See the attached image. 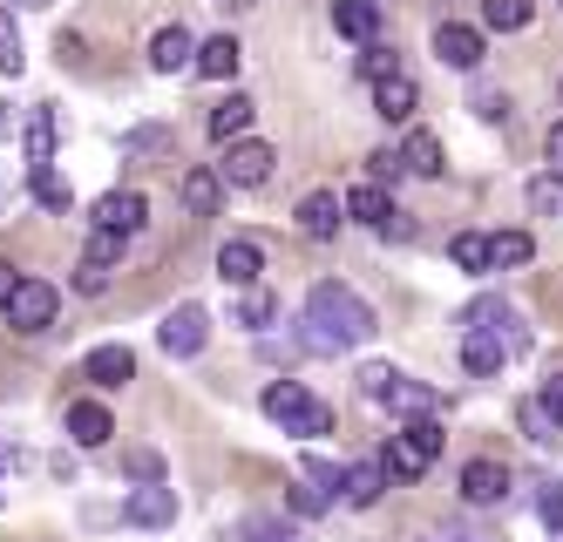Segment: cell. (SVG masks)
Listing matches in <instances>:
<instances>
[{
	"instance_id": "cell-2",
	"label": "cell",
	"mask_w": 563,
	"mask_h": 542,
	"mask_svg": "<svg viewBox=\"0 0 563 542\" xmlns=\"http://www.w3.org/2000/svg\"><path fill=\"white\" fill-rule=\"evenodd\" d=\"M265 421H278L286 434L319 441V434H333V407H327V400H312L299 380H272V387H265Z\"/></svg>"
},
{
	"instance_id": "cell-43",
	"label": "cell",
	"mask_w": 563,
	"mask_h": 542,
	"mask_svg": "<svg viewBox=\"0 0 563 542\" xmlns=\"http://www.w3.org/2000/svg\"><path fill=\"white\" fill-rule=\"evenodd\" d=\"M537 400H543V413H550V421L563 428V373H550V380H543V394H537Z\"/></svg>"
},
{
	"instance_id": "cell-45",
	"label": "cell",
	"mask_w": 563,
	"mask_h": 542,
	"mask_svg": "<svg viewBox=\"0 0 563 542\" xmlns=\"http://www.w3.org/2000/svg\"><path fill=\"white\" fill-rule=\"evenodd\" d=\"M380 237H400V244H408V237H415V218H408V211H387V224H380Z\"/></svg>"
},
{
	"instance_id": "cell-38",
	"label": "cell",
	"mask_w": 563,
	"mask_h": 542,
	"mask_svg": "<svg viewBox=\"0 0 563 542\" xmlns=\"http://www.w3.org/2000/svg\"><path fill=\"white\" fill-rule=\"evenodd\" d=\"M537 516H543V529H556V535H563V482H543V495H537Z\"/></svg>"
},
{
	"instance_id": "cell-21",
	"label": "cell",
	"mask_w": 563,
	"mask_h": 542,
	"mask_svg": "<svg viewBox=\"0 0 563 542\" xmlns=\"http://www.w3.org/2000/svg\"><path fill=\"white\" fill-rule=\"evenodd\" d=\"M449 258H455V272H468V278L496 272V258H489V237H482V231H455V237H449Z\"/></svg>"
},
{
	"instance_id": "cell-32",
	"label": "cell",
	"mask_w": 563,
	"mask_h": 542,
	"mask_svg": "<svg viewBox=\"0 0 563 542\" xmlns=\"http://www.w3.org/2000/svg\"><path fill=\"white\" fill-rule=\"evenodd\" d=\"M489 258H496V272H503V265H530L537 244H530V231H496V237H489Z\"/></svg>"
},
{
	"instance_id": "cell-50",
	"label": "cell",
	"mask_w": 563,
	"mask_h": 542,
	"mask_svg": "<svg viewBox=\"0 0 563 542\" xmlns=\"http://www.w3.org/2000/svg\"><path fill=\"white\" fill-rule=\"evenodd\" d=\"M218 8H224V14H252V8H258V0H218Z\"/></svg>"
},
{
	"instance_id": "cell-41",
	"label": "cell",
	"mask_w": 563,
	"mask_h": 542,
	"mask_svg": "<svg viewBox=\"0 0 563 542\" xmlns=\"http://www.w3.org/2000/svg\"><path fill=\"white\" fill-rule=\"evenodd\" d=\"M468 109H475L482 122H503V115H509V96H496V89H475V102H468Z\"/></svg>"
},
{
	"instance_id": "cell-26",
	"label": "cell",
	"mask_w": 563,
	"mask_h": 542,
	"mask_svg": "<svg viewBox=\"0 0 563 542\" xmlns=\"http://www.w3.org/2000/svg\"><path fill=\"white\" fill-rule=\"evenodd\" d=\"M380 468H387V482H421V475H428V462L415 454V441H408V434H394V441H387Z\"/></svg>"
},
{
	"instance_id": "cell-13",
	"label": "cell",
	"mask_w": 563,
	"mask_h": 542,
	"mask_svg": "<svg viewBox=\"0 0 563 542\" xmlns=\"http://www.w3.org/2000/svg\"><path fill=\"white\" fill-rule=\"evenodd\" d=\"M258 272H265V252L252 237H231L224 252H218V278L231 285V291H245V285H258Z\"/></svg>"
},
{
	"instance_id": "cell-4",
	"label": "cell",
	"mask_w": 563,
	"mask_h": 542,
	"mask_svg": "<svg viewBox=\"0 0 563 542\" xmlns=\"http://www.w3.org/2000/svg\"><path fill=\"white\" fill-rule=\"evenodd\" d=\"M55 285H42V278H21L14 285V299H8V325L14 332H48L55 325Z\"/></svg>"
},
{
	"instance_id": "cell-23",
	"label": "cell",
	"mask_w": 563,
	"mask_h": 542,
	"mask_svg": "<svg viewBox=\"0 0 563 542\" xmlns=\"http://www.w3.org/2000/svg\"><path fill=\"white\" fill-rule=\"evenodd\" d=\"M400 170L408 177H441V143L428 130H408V143H400Z\"/></svg>"
},
{
	"instance_id": "cell-29",
	"label": "cell",
	"mask_w": 563,
	"mask_h": 542,
	"mask_svg": "<svg viewBox=\"0 0 563 542\" xmlns=\"http://www.w3.org/2000/svg\"><path fill=\"white\" fill-rule=\"evenodd\" d=\"M27 163H55V109L48 102L27 115Z\"/></svg>"
},
{
	"instance_id": "cell-20",
	"label": "cell",
	"mask_w": 563,
	"mask_h": 542,
	"mask_svg": "<svg viewBox=\"0 0 563 542\" xmlns=\"http://www.w3.org/2000/svg\"><path fill=\"white\" fill-rule=\"evenodd\" d=\"M252 115H258L252 96H224V102L211 109V136H218V143H238V136L252 130Z\"/></svg>"
},
{
	"instance_id": "cell-33",
	"label": "cell",
	"mask_w": 563,
	"mask_h": 542,
	"mask_svg": "<svg viewBox=\"0 0 563 542\" xmlns=\"http://www.w3.org/2000/svg\"><path fill=\"white\" fill-rule=\"evenodd\" d=\"M299 475L319 488V495H327V502H340V495H346V468H333V462H319V454H306V462H299Z\"/></svg>"
},
{
	"instance_id": "cell-6",
	"label": "cell",
	"mask_w": 563,
	"mask_h": 542,
	"mask_svg": "<svg viewBox=\"0 0 563 542\" xmlns=\"http://www.w3.org/2000/svg\"><path fill=\"white\" fill-rule=\"evenodd\" d=\"M272 163H278V156H272V143H252V136H238L218 177H224V184H238V190H258V184L272 177Z\"/></svg>"
},
{
	"instance_id": "cell-25",
	"label": "cell",
	"mask_w": 563,
	"mask_h": 542,
	"mask_svg": "<svg viewBox=\"0 0 563 542\" xmlns=\"http://www.w3.org/2000/svg\"><path fill=\"white\" fill-rule=\"evenodd\" d=\"M387 211H394V203H387L380 184H353V190H346V218H360V224H374V231H380Z\"/></svg>"
},
{
	"instance_id": "cell-37",
	"label": "cell",
	"mask_w": 563,
	"mask_h": 542,
	"mask_svg": "<svg viewBox=\"0 0 563 542\" xmlns=\"http://www.w3.org/2000/svg\"><path fill=\"white\" fill-rule=\"evenodd\" d=\"M0 75H21V34H14L8 8H0Z\"/></svg>"
},
{
	"instance_id": "cell-27",
	"label": "cell",
	"mask_w": 563,
	"mask_h": 542,
	"mask_svg": "<svg viewBox=\"0 0 563 542\" xmlns=\"http://www.w3.org/2000/svg\"><path fill=\"white\" fill-rule=\"evenodd\" d=\"M530 0H482V27L489 34H516V27H530Z\"/></svg>"
},
{
	"instance_id": "cell-9",
	"label": "cell",
	"mask_w": 563,
	"mask_h": 542,
	"mask_svg": "<svg viewBox=\"0 0 563 542\" xmlns=\"http://www.w3.org/2000/svg\"><path fill=\"white\" fill-rule=\"evenodd\" d=\"M143 218H150L143 190H109V197H96V211H89V224H96V231H123V237H136V231H143Z\"/></svg>"
},
{
	"instance_id": "cell-48",
	"label": "cell",
	"mask_w": 563,
	"mask_h": 542,
	"mask_svg": "<svg viewBox=\"0 0 563 542\" xmlns=\"http://www.w3.org/2000/svg\"><path fill=\"white\" fill-rule=\"evenodd\" d=\"M252 535H258V542H299L292 529H286V535H278V529H265V522H252Z\"/></svg>"
},
{
	"instance_id": "cell-5",
	"label": "cell",
	"mask_w": 563,
	"mask_h": 542,
	"mask_svg": "<svg viewBox=\"0 0 563 542\" xmlns=\"http://www.w3.org/2000/svg\"><path fill=\"white\" fill-rule=\"evenodd\" d=\"M123 522H136V529H170V522H177V488H164V482H136L130 502H123Z\"/></svg>"
},
{
	"instance_id": "cell-17",
	"label": "cell",
	"mask_w": 563,
	"mask_h": 542,
	"mask_svg": "<svg viewBox=\"0 0 563 542\" xmlns=\"http://www.w3.org/2000/svg\"><path fill=\"white\" fill-rule=\"evenodd\" d=\"M238 62H245V48H238L231 34H211V41H197V75H211V81H231Z\"/></svg>"
},
{
	"instance_id": "cell-42",
	"label": "cell",
	"mask_w": 563,
	"mask_h": 542,
	"mask_svg": "<svg viewBox=\"0 0 563 542\" xmlns=\"http://www.w3.org/2000/svg\"><path fill=\"white\" fill-rule=\"evenodd\" d=\"M75 291H109V265H75Z\"/></svg>"
},
{
	"instance_id": "cell-24",
	"label": "cell",
	"mask_w": 563,
	"mask_h": 542,
	"mask_svg": "<svg viewBox=\"0 0 563 542\" xmlns=\"http://www.w3.org/2000/svg\"><path fill=\"white\" fill-rule=\"evenodd\" d=\"M380 488H387V468H380V462H353V468H346V502H353V509H374Z\"/></svg>"
},
{
	"instance_id": "cell-52",
	"label": "cell",
	"mask_w": 563,
	"mask_h": 542,
	"mask_svg": "<svg viewBox=\"0 0 563 542\" xmlns=\"http://www.w3.org/2000/svg\"><path fill=\"white\" fill-rule=\"evenodd\" d=\"M462 542H468V535H462Z\"/></svg>"
},
{
	"instance_id": "cell-3",
	"label": "cell",
	"mask_w": 563,
	"mask_h": 542,
	"mask_svg": "<svg viewBox=\"0 0 563 542\" xmlns=\"http://www.w3.org/2000/svg\"><path fill=\"white\" fill-rule=\"evenodd\" d=\"M205 340H211V312L205 306H177V312H164V325H156V346L170 360H197Z\"/></svg>"
},
{
	"instance_id": "cell-44",
	"label": "cell",
	"mask_w": 563,
	"mask_h": 542,
	"mask_svg": "<svg viewBox=\"0 0 563 542\" xmlns=\"http://www.w3.org/2000/svg\"><path fill=\"white\" fill-rule=\"evenodd\" d=\"M556 197H563V184H556V177H537V184H530V203H537V211H550Z\"/></svg>"
},
{
	"instance_id": "cell-12",
	"label": "cell",
	"mask_w": 563,
	"mask_h": 542,
	"mask_svg": "<svg viewBox=\"0 0 563 542\" xmlns=\"http://www.w3.org/2000/svg\"><path fill=\"white\" fill-rule=\"evenodd\" d=\"M340 211H346L340 190H312V197L299 203V231H306L312 244H327V237H340Z\"/></svg>"
},
{
	"instance_id": "cell-10",
	"label": "cell",
	"mask_w": 563,
	"mask_h": 542,
	"mask_svg": "<svg viewBox=\"0 0 563 542\" xmlns=\"http://www.w3.org/2000/svg\"><path fill=\"white\" fill-rule=\"evenodd\" d=\"M434 55H441V68H462V75H475V68H482V27L441 21V27H434Z\"/></svg>"
},
{
	"instance_id": "cell-36",
	"label": "cell",
	"mask_w": 563,
	"mask_h": 542,
	"mask_svg": "<svg viewBox=\"0 0 563 542\" xmlns=\"http://www.w3.org/2000/svg\"><path fill=\"white\" fill-rule=\"evenodd\" d=\"M123 475L130 482H164V454H156V447H130L123 454Z\"/></svg>"
},
{
	"instance_id": "cell-16",
	"label": "cell",
	"mask_w": 563,
	"mask_h": 542,
	"mask_svg": "<svg viewBox=\"0 0 563 542\" xmlns=\"http://www.w3.org/2000/svg\"><path fill=\"white\" fill-rule=\"evenodd\" d=\"M177 197H184V211H190V218H218V197H224V177H218V170H184Z\"/></svg>"
},
{
	"instance_id": "cell-39",
	"label": "cell",
	"mask_w": 563,
	"mask_h": 542,
	"mask_svg": "<svg viewBox=\"0 0 563 542\" xmlns=\"http://www.w3.org/2000/svg\"><path fill=\"white\" fill-rule=\"evenodd\" d=\"M394 387V366L387 360H367V366H360V394H367V400H380Z\"/></svg>"
},
{
	"instance_id": "cell-51",
	"label": "cell",
	"mask_w": 563,
	"mask_h": 542,
	"mask_svg": "<svg viewBox=\"0 0 563 542\" xmlns=\"http://www.w3.org/2000/svg\"><path fill=\"white\" fill-rule=\"evenodd\" d=\"M550 163H563V122L550 130Z\"/></svg>"
},
{
	"instance_id": "cell-31",
	"label": "cell",
	"mask_w": 563,
	"mask_h": 542,
	"mask_svg": "<svg viewBox=\"0 0 563 542\" xmlns=\"http://www.w3.org/2000/svg\"><path fill=\"white\" fill-rule=\"evenodd\" d=\"M272 291H258V285H245V291H238V306H231V319L238 325H245V332H258V325H272Z\"/></svg>"
},
{
	"instance_id": "cell-40",
	"label": "cell",
	"mask_w": 563,
	"mask_h": 542,
	"mask_svg": "<svg viewBox=\"0 0 563 542\" xmlns=\"http://www.w3.org/2000/svg\"><path fill=\"white\" fill-rule=\"evenodd\" d=\"M360 75H367V81L394 75V48H380V41H367V55H360Z\"/></svg>"
},
{
	"instance_id": "cell-7",
	"label": "cell",
	"mask_w": 563,
	"mask_h": 542,
	"mask_svg": "<svg viewBox=\"0 0 563 542\" xmlns=\"http://www.w3.org/2000/svg\"><path fill=\"white\" fill-rule=\"evenodd\" d=\"M82 380H89V387H102V394H115V387H130V380H136V353H130L123 340H109V346H96V353L82 360Z\"/></svg>"
},
{
	"instance_id": "cell-22",
	"label": "cell",
	"mask_w": 563,
	"mask_h": 542,
	"mask_svg": "<svg viewBox=\"0 0 563 542\" xmlns=\"http://www.w3.org/2000/svg\"><path fill=\"white\" fill-rule=\"evenodd\" d=\"M503 360H509V346L496 332H462V366L468 373H503Z\"/></svg>"
},
{
	"instance_id": "cell-30",
	"label": "cell",
	"mask_w": 563,
	"mask_h": 542,
	"mask_svg": "<svg viewBox=\"0 0 563 542\" xmlns=\"http://www.w3.org/2000/svg\"><path fill=\"white\" fill-rule=\"evenodd\" d=\"M516 428H522V441H530V447H550L556 441V421L543 413V400H516Z\"/></svg>"
},
{
	"instance_id": "cell-47",
	"label": "cell",
	"mask_w": 563,
	"mask_h": 542,
	"mask_svg": "<svg viewBox=\"0 0 563 542\" xmlns=\"http://www.w3.org/2000/svg\"><path fill=\"white\" fill-rule=\"evenodd\" d=\"M14 285H21V272H14V265H0V312H8V299H14Z\"/></svg>"
},
{
	"instance_id": "cell-15",
	"label": "cell",
	"mask_w": 563,
	"mask_h": 542,
	"mask_svg": "<svg viewBox=\"0 0 563 542\" xmlns=\"http://www.w3.org/2000/svg\"><path fill=\"white\" fill-rule=\"evenodd\" d=\"M68 434H75V447H102V441L115 434L109 407H102V400H75V407H68Z\"/></svg>"
},
{
	"instance_id": "cell-34",
	"label": "cell",
	"mask_w": 563,
	"mask_h": 542,
	"mask_svg": "<svg viewBox=\"0 0 563 542\" xmlns=\"http://www.w3.org/2000/svg\"><path fill=\"white\" fill-rule=\"evenodd\" d=\"M156 150H170V130H164V122H143V130L123 136V156H156Z\"/></svg>"
},
{
	"instance_id": "cell-14",
	"label": "cell",
	"mask_w": 563,
	"mask_h": 542,
	"mask_svg": "<svg viewBox=\"0 0 563 542\" xmlns=\"http://www.w3.org/2000/svg\"><path fill=\"white\" fill-rule=\"evenodd\" d=\"M415 102H421L415 75H400V68H394V75H380V81H374V109H380L387 122H408V115H415Z\"/></svg>"
},
{
	"instance_id": "cell-49",
	"label": "cell",
	"mask_w": 563,
	"mask_h": 542,
	"mask_svg": "<svg viewBox=\"0 0 563 542\" xmlns=\"http://www.w3.org/2000/svg\"><path fill=\"white\" fill-rule=\"evenodd\" d=\"M8 462H21V447H14V434H0V468Z\"/></svg>"
},
{
	"instance_id": "cell-18",
	"label": "cell",
	"mask_w": 563,
	"mask_h": 542,
	"mask_svg": "<svg viewBox=\"0 0 563 542\" xmlns=\"http://www.w3.org/2000/svg\"><path fill=\"white\" fill-rule=\"evenodd\" d=\"M333 27L346 41H374L380 34V0H333Z\"/></svg>"
},
{
	"instance_id": "cell-11",
	"label": "cell",
	"mask_w": 563,
	"mask_h": 542,
	"mask_svg": "<svg viewBox=\"0 0 563 542\" xmlns=\"http://www.w3.org/2000/svg\"><path fill=\"white\" fill-rule=\"evenodd\" d=\"M503 495H509V468H503V462H489V454H482V462L462 468V502L489 509V502H503Z\"/></svg>"
},
{
	"instance_id": "cell-8",
	"label": "cell",
	"mask_w": 563,
	"mask_h": 542,
	"mask_svg": "<svg viewBox=\"0 0 563 542\" xmlns=\"http://www.w3.org/2000/svg\"><path fill=\"white\" fill-rule=\"evenodd\" d=\"M150 68H156V75H184V68H197V34H190L184 21L156 27V34H150Z\"/></svg>"
},
{
	"instance_id": "cell-35",
	"label": "cell",
	"mask_w": 563,
	"mask_h": 542,
	"mask_svg": "<svg viewBox=\"0 0 563 542\" xmlns=\"http://www.w3.org/2000/svg\"><path fill=\"white\" fill-rule=\"evenodd\" d=\"M123 244H130L123 231H96V237H89V252H82V258H89V265H109V272H115V265H123Z\"/></svg>"
},
{
	"instance_id": "cell-46",
	"label": "cell",
	"mask_w": 563,
	"mask_h": 542,
	"mask_svg": "<svg viewBox=\"0 0 563 542\" xmlns=\"http://www.w3.org/2000/svg\"><path fill=\"white\" fill-rule=\"evenodd\" d=\"M292 509L299 516H319V509H327V495H319V488H292Z\"/></svg>"
},
{
	"instance_id": "cell-1",
	"label": "cell",
	"mask_w": 563,
	"mask_h": 542,
	"mask_svg": "<svg viewBox=\"0 0 563 542\" xmlns=\"http://www.w3.org/2000/svg\"><path fill=\"white\" fill-rule=\"evenodd\" d=\"M306 319L319 325V332H333L340 346H367L374 332H380V319H374V306L360 299L353 285H340V278H319L312 291H306Z\"/></svg>"
},
{
	"instance_id": "cell-19",
	"label": "cell",
	"mask_w": 563,
	"mask_h": 542,
	"mask_svg": "<svg viewBox=\"0 0 563 542\" xmlns=\"http://www.w3.org/2000/svg\"><path fill=\"white\" fill-rule=\"evenodd\" d=\"M380 407L415 413V421H421V413H434V407H441V394H434V387H421V380H408V373H394V387L380 394Z\"/></svg>"
},
{
	"instance_id": "cell-28",
	"label": "cell",
	"mask_w": 563,
	"mask_h": 542,
	"mask_svg": "<svg viewBox=\"0 0 563 542\" xmlns=\"http://www.w3.org/2000/svg\"><path fill=\"white\" fill-rule=\"evenodd\" d=\"M27 184H34V203H42V211H68V184L55 177V163H27Z\"/></svg>"
}]
</instances>
